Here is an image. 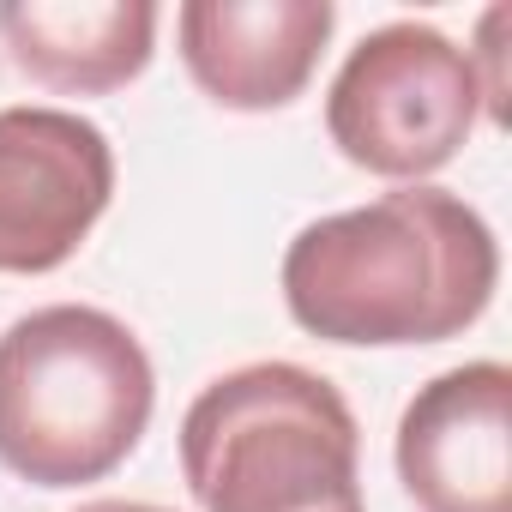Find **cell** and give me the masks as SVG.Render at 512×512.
Masks as SVG:
<instances>
[{"label": "cell", "instance_id": "cell-8", "mask_svg": "<svg viewBox=\"0 0 512 512\" xmlns=\"http://www.w3.org/2000/svg\"><path fill=\"white\" fill-rule=\"evenodd\" d=\"M7 61L61 91V97H109L151 67L157 7L151 0H13L0 7Z\"/></svg>", "mask_w": 512, "mask_h": 512}, {"label": "cell", "instance_id": "cell-9", "mask_svg": "<svg viewBox=\"0 0 512 512\" xmlns=\"http://www.w3.org/2000/svg\"><path fill=\"white\" fill-rule=\"evenodd\" d=\"M79 512H169V506H151V500H85Z\"/></svg>", "mask_w": 512, "mask_h": 512}, {"label": "cell", "instance_id": "cell-3", "mask_svg": "<svg viewBox=\"0 0 512 512\" xmlns=\"http://www.w3.org/2000/svg\"><path fill=\"white\" fill-rule=\"evenodd\" d=\"M181 476L199 512H362V428L326 374L247 362L187 404Z\"/></svg>", "mask_w": 512, "mask_h": 512}, {"label": "cell", "instance_id": "cell-6", "mask_svg": "<svg viewBox=\"0 0 512 512\" xmlns=\"http://www.w3.org/2000/svg\"><path fill=\"white\" fill-rule=\"evenodd\" d=\"M398 482L422 512H512V374L464 362L398 416Z\"/></svg>", "mask_w": 512, "mask_h": 512}, {"label": "cell", "instance_id": "cell-7", "mask_svg": "<svg viewBox=\"0 0 512 512\" xmlns=\"http://www.w3.org/2000/svg\"><path fill=\"white\" fill-rule=\"evenodd\" d=\"M181 61L217 109L266 115L308 91L332 31V0H187L175 13Z\"/></svg>", "mask_w": 512, "mask_h": 512}, {"label": "cell", "instance_id": "cell-5", "mask_svg": "<svg viewBox=\"0 0 512 512\" xmlns=\"http://www.w3.org/2000/svg\"><path fill=\"white\" fill-rule=\"evenodd\" d=\"M115 151L73 109H0V272L37 278L67 266L109 211Z\"/></svg>", "mask_w": 512, "mask_h": 512}, {"label": "cell", "instance_id": "cell-2", "mask_svg": "<svg viewBox=\"0 0 512 512\" xmlns=\"http://www.w3.org/2000/svg\"><path fill=\"white\" fill-rule=\"evenodd\" d=\"M157 374L127 320L55 302L0 332V464L31 488H85L133 458Z\"/></svg>", "mask_w": 512, "mask_h": 512}, {"label": "cell", "instance_id": "cell-4", "mask_svg": "<svg viewBox=\"0 0 512 512\" xmlns=\"http://www.w3.org/2000/svg\"><path fill=\"white\" fill-rule=\"evenodd\" d=\"M482 115V73L470 49L440 37L434 25L398 19L368 31L332 91H326V133L332 145L386 181H422L446 169Z\"/></svg>", "mask_w": 512, "mask_h": 512}, {"label": "cell", "instance_id": "cell-1", "mask_svg": "<svg viewBox=\"0 0 512 512\" xmlns=\"http://www.w3.org/2000/svg\"><path fill=\"white\" fill-rule=\"evenodd\" d=\"M500 284V241L446 187H398L308 223L284 253L290 320L326 344L404 350L476 326Z\"/></svg>", "mask_w": 512, "mask_h": 512}]
</instances>
